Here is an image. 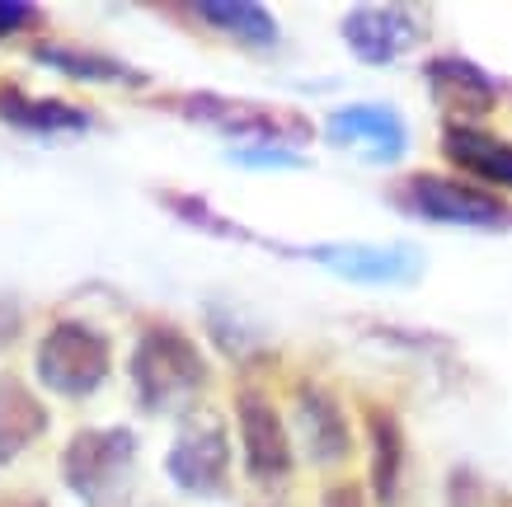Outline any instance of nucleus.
<instances>
[{
	"label": "nucleus",
	"instance_id": "1",
	"mask_svg": "<svg viewBox=\"0 0 512 507\" xmlns=\"http://www.w3.org/2000/svg\"><path fill=\"white\" fill-rule=\"evenodd\" d=\"M127 376H132V395H137L141 414H179V409H198V395L212 381L207 353L198 338L179 329V324H146L132 343L127 357Z\"/></svg>",
	"mask_w": 512,
	"mask_h": 507
},
{
	"label": "nucleus",
	"instance_id": "2",
	"mask_svg": "<svg viewBox=\"0 0 512 507\" xmlns=\"http://www.w3.org/2000/svg\"><path fill=\"white\" fill-rule=\"evenodd\" d=\"M113 371V338L90 320L62 315L43 329L33 343V381L43 385L52 400H90L104 390Z\"/></svg>",
	"mask_w": 512,
	"mask_h": 507
},
{
	"label": "nucleus",
	"instance_id": "3",
	"mask_svg": "<svg viewBox=\"0 0 512 507\" xmlns=\"http://www.w3.org/2000/svg\"><path fill=\"white\" fill-rule=\"evenodd\" d=\"M141 442L132 428H76L66 437L57 470H62L66 493L85 507H113L137 475Z\"/></svg>",
	"mask_w": 512,
	"mask_h": 507
},
{
	"label": "nucleus",
	"instance_id": "4",
	"mask_svg": "<svg viewBox=\"0 0 512 507\" xmlns=\"http://www.w3.org/2000/svg\"><path fill=\"white\" fill-rule=\"evenodd\" d=\"M390 202L400 212L433 221V226H466V231H512V202L503 193L470 184V179H451V174H404L390 188Z\"/></svg>",
	"mask_w": 512,
	"mask_h": 507
},
{
	"label": "nucleus",
	"instance_id": "5",
	"mask_svg": "<svg viewBox=\"0 0 512 507\" xmlns=\"http://www.w3.org/2000/svg\"><path fill=\"white\" fill-rule=\"evenodd\" d=\"M170 108L188 123L217 127L226 137H245L254 146H296V141L311 137V123L292 113V108H273L259 99H235V94H217V90H188L174 94Z\"/></svg>",
	"mask_w": 512,
	"mask_h": 507
},
{
	"label": "nucleus",
	"instance_id": "6",
	"mask_svg": "<svg viewBox=\"0 0 512 507\" xmlns=\"http://www.w3.org/2000/svg\"><path fill=\"white\" fill-rule=\"evenodd\" d=\"M165 475L188 498H221L231 489V432L217 409H188L170 451H165Z\"/></svg>",
	"mask_w": 512,
	"mask_h": 507
},
{
	"label": "nucleus",
	"instance_id": "7",
	"mask_svg": "<svg viewBox=\"0 0 512 507\" xmlns=\"http://www.w3.org/2000/svg\"><path fill=\"white\" fill-rule=\"evenodd\" d=\"M235 432H240V456H245V470L254 484H278L292 475V428L264 390H254V385L235 390Z\"/></svg>",
	"mask_w": 512,
	"mask_h": 507
},
{
	"label": "nucleus",
	"instance_id": "8",
	"mask_svg": "<svg viewBox=\"0 0 512 507\" xmlns=\"http://www.w3.org/2000/svg\"><path fill=\"white\" fill-rule=\"evenodd\" d=\"M339 33L362 66H390L423 43V15L414 5H353L343 10Z\"/></svg>",
	"mask_w": 512,
	"mask_h": 507
},
{
	"label": "nucleus",
	"instance_id": "9",
	"mask_svg": "<svg viewBox=\"0 0 512 507\" xmlns=\"http://www.w3.org/2000/svg\"><path fill=\"white\" fill-rule=\"evenodd\" d=\"M292 437L311 465H343L353 456V423L343 400L320 381H296L292 390Z\"/></svg>",
	"mask_w": 512,
	"mask_h": 507
},
{
	"label": "nucleus",
	"instance_id": "10",
	"mask_svg": "<svg viewBox=\"0 0 512 507\" xmlns=\"http://www.w3.org/2000/svg\"><path fill=\"white\" fill-rule=\"evenodd\" d=\"M423 85L433 94V104L447 113V123H480L503 104V85L461 52L428 57L423 62Z\"/></svg>",
	"mask_w": 512,
	"mask_h": 507
},
{
	"label": "nucleus",
	"instance_id": "11",
	"mask_svg": "<svg viewBox=\"0 0 512 507\" xmlns=\"http://www.w3.org/2000/svg\"><path fill=\"white\" fill-rule=\"evenodd\" d=\"M325 141L339 151H357L372 165H395L409 151V123L390 104H343L325 118Z\"/></svg>",
	"mask_w": 512,
	"mask_h": 507
},
{
	"label": "nucleus",
	"instance_id": "12",
	"mask_svg": "<svg viewBox=\"0 0 512 507\" xmlns=\"http://www.w3.org/2000/svg\"><path fill=\"white\" fill-rule=\"evenodd\" d=\"M301 254L357 287H409L423 277V254L414 245H311Z\"/></svg>",
	"mask_w": 512,
	"mask_h": 507
},
{
	"label": "nucleus",
	"instance_id": "13",
	"mask_svg": "<svg viewBox=\"0 0 512 507\" xmlns=\"http://www.w3.org/2000/svg\"><path fill=\"white\" fill-rule=\"evenodd\" d=\"M437 151L456 174L489 193H512V141L480 123H442Z\"/></svg>",
	"mask_w": 512,
	"mask_h": 507
},
{
	"label": "nucleus",
	"instance_id": "14",
	"mask_svg": "<svg viewBox=\"0 0 512 507\" xmlns=\"http://www.w3.org/2000/svg\"><path fill=\"white\" fill-rule=\"evenodd\" d=\"M362 428H367V484L376 507H395L404 489V465H409V437L390 404H362Z\"/></svg>",
	"mask_w": 512,
	"mask_h": 507
},
{
	"label": "nucleus",
	"instance_id": "15",
	"mask_svg": "<svg viewBox=\"0 0 512 507\" xmlns=\"http://www.w3.org/2000/svg\"><path fill=\"white\" fill-rule=\"evenodd\" d=\"M0 123L19 127L29 137H76V132L94 127V113L71 104V99H57V94H29L19 85H0Z\"/></svg>",
	"mask_w": 512,
	"mask_h": 507
},
{
	"label": "nucleus",
	"instance_id": "16",
	"mask_svg": "<svg viewBox=\"0 0 512 507\" xmlns=\"http://www.w3.org/2000/svg\"><path fill=\"white\" fill-rule=\"evenodd\" d=\"M47 428H52V414H47L43 395L24 376L0 371V470L33 451L47 437Z\"/></svg>",
	"mask_w": 512,
	"mask_h": 507
},
{
	"label": "nucleus",
	"instance_id": "17",
	"mask_svg": "<svg viewBox=\"0 0 512 507\" xmlns=\"http://www.w3.org/2000/svg\"><path fill=\"white\" fill-rule=\"evenodd\" d=\"M29 57L47 71H57L66 80H80V85H127V90H141L146 85V71L113 52H94V47H76V43H33Z\"/></svg>",
	"mask_w": 512,
	"mask_h": 507
},
{
	"label": "nucleus",
	"instance_id": "18",
	"mask_svg": "<svg viewBox=\"0 0 512 507\" xmlns=\"http://www.w3.org/2000/svg\"><path fill=\"white\" fill-rule=\"evenodd\" d=\"M188 15L198 19V24H207L212 33H221V38H235V43H249V47L278 43V19H273V10L254 5V0H202Z\"/></svg>",
	"mask_w": 512,
	"mask_h": 507
},
{
	"label": "nucleus",
	"instance_id": "19",
	"mask_svg": "<svg viewBox=\"0 0 512 507\" xmlns=\"http://www.w3.org/2000/svg\"><path fill=\"white\" fill-rule=\"evenodd\" d=\"M160 207L170 216H179L184 226H193V231H207V235H221V240H259L254 231H245V226H235L231 216H221L217 207L207 198H198V193H179V188H160Z\"/></svg>",
	"mask_w": 512,
	"mask_h": 507
},
{
	"label": "nucleus",
	"instance_id": "20",
	"mask_svg": "<svg viewBox=\"0 0 512 507\" xmlns=\"http://www.w3.org/2000/svg\"><path fill=\"white\" fill-rule=\"evenodd\" d=\"M231 165H245V169H301L306 165V155L296 151V146H235Z\"/></svg>",
	"mask_w": 512,
	"mask_h": 507
},
{
	"label": "nucleus",
	"instance_id": "21",
	"mask_svg": "<svg viewBox=\"0 0 512 507\" xmlns=\"http://www.w3.org/2000/svg\"><path fill=\"white\" fill-rule=\"evenodd\" d=\"M447 507H494L489 503V489L484 479L470 470V465H456L447 475Z\"/></svg>",
	"mask_w": 512,
	"mask_h": 507
},
{
	"label": "nucleus",
	"instance_id": "22",
	"mask_svg": "<svg viewBox=\"0 0 512 507\" xmlns=\"http://www.w3.org/2000/svg\"><path fill=\"white\" fill-rule=\"evenodd\" d=\"M43 29V10L29 0H0V43L19 38V33H38Z\"/></svg>",
	"mask_w": 512,
	"mask_h": 507
},
{
	"label": "nucleus",
	"instance_id": "23",
	"mask_svg": "<svg viewBox=\"0 0 512 507\" xmlns=\"http://www.w3.org/2000/svg\"><path fill=\"white\" fill-rule=\"evenodd\" d=\"M320 507H367V493L357 489L353 479H339V484H329L320 493Z\"/></svg>",
	"mask_w": 512,
	"mask_h": 507
},
{
	"label": "nucleus",
	"instance_id": "24",
	"mask_svg": "<svg viewBox=\"0 0 512 507\" xmlns=\"http://www.w3.org/2000/svg\"><path fill=\"white\" fill-rule=\"evenodd\" d=\"M19 338V306L0 296V343H15Z\"/></svg>",
	"mask_w": 512,
	"mask_h": 507
},
{
	"label": "nucleus",
	"instance_id": "25",
	"mask_svg": "<svg viewBox=\"0 0 512 507\" xmlns=\"http://www.w3.org/2000/svg\"><path fill=\"white\" fill-rule=\"evenodd\" d=\"M0 507H52V503L33 489H10V493H0Z\"/></svg>",
	"mask_w": 512,
	"mask_h": 507
}]
</instances>
